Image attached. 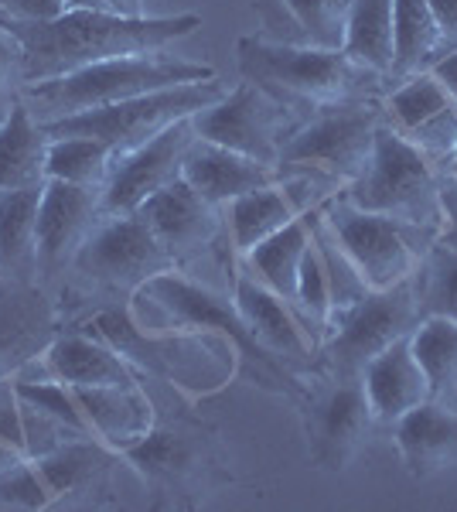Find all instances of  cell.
Masks as SVG:
<instances>
[{
    "label": "cell",
    "mask_w": 457,
    "mask_h": 512,
    "mask_svg": "<svg viewBox=\"0 0 457 512\" xmlns=\"http://www.w3.org/2000/svg\"><path fill=\"white\" fill-rule=\"evenodd\" d=\"M382 123H386V113L379 99L318 106L290 130L280 151V168L318 171L348 188L369 164Z\"/></svg>",
    "instance_id": "8"
},
{
    "label": "cell",
    "mask_w": 457,
    "mask_h": 512,
    "mask_svg": "<svg viewBox=\"0 0 457 512\" xmlns=\"http://www.w3.org/2000/svg\"><path fill=\"white\" fill-rule=\"evenodd\" d=\"M229 89L222 86L219 76L205 82H185V86L157 89V93L123 99L113 106H99V110L76 113L58 123H48V137H93L103 140L116 151V158L134 151L137 144L151 140L157 130L171 127L174 120L195 117L198 110L219 103Z\"/></svg>",
    "instance_id": "11"
},
{
    "label": "cell",
    "mask_w": 457,
    "mask_h": 512,
    "mask_svg": "<svg viewBox=\"0 0 457 512\" xmlns=\"http://www.w3.org/2000/svg\"><path fill=\"white\" fill-rule=\"evenodd\" d=\"M307 246H311V226H307V212H304L301 219L287 222L280 233L263 239L260 246H253V250L246 256H239V260L297 311V277H301V260H304Z\"/></svg>",
    "instance_id": "28"
},
{
    "label": "cell",
    "mask_w": 457,
    "mask_h": 512,
    "mask_svg": "<svg viewBox=\"0 0 457 512\" xmlns=\"http://www.w3.org/2000/svg\"><path fill=\"white\" fill-rule=\"evenodd\" d=\"M181 178L202 198H209L212 205L226 209L232 198L277 185L284 178V171H280V164H263L239 151H229L222 144H212V140L195 137L185 154Z\"/></svg>",
    "instance_id": "22"
},
{
    "label": "cell",
    "mask_w": 457,
    "mask_h": 512,
    "mask_svg": "<svg viewBox=\"0 0 457 512\" xmlns=\"http://www.w3.org/2000/svg\"><path fill=\"white\" fill-rule=\"evenodd\" d=\"M116 151L103 140L93 137H52L48 144V178L69 181V185L99 188L103 192L106 178L113 171Z\"/></svg>",
    "instance_id": "32"
},
{
    "label": "cell",
    "mask_w": 457,
    "mask_h": 512,
    "mask_svg": "<svg viewBox=\"0 0 457 512\" xmlns=\"http://www.w3.org/2000/svg\"><path fill=\"white\" fill-rule=\"evenodd\" d=\"M417 321L420 311L413 277L382 291H365L355 304L331 315L314 373L359 376L365 362L410 335Z\"/></svg>",
    "instance_id": "10"
},
{
    "label": "cell",
    "mask_w": 457,
    "mask_h": 512,
    "mask_svg": "<svg viewBox=\"0 0 457 512\" xmlns=\"http://www.w3.org/2000/svg\"><path fill=\"white\" fill-rule=\"evenodd\" d=\"M21 458H28V454H21L11 441H7V437H0V472L11 468V465H18Z\"/></svg>",
    "instance_id": "42"
},
{
    "label": "cell",
    "mask_w": 457,
    "mask_h": 512,
    "mask_svg": "<svg viewBox=\"0 0 457 512\" xmlns=\"http://www.w3.org/2000/svg\"><path fill=\"white\" fill-rule=\"evenodd\" d=\"M103 216L106 212L99 188L45 178L35 222V267L41 274L72 267V256H76V250L86 243V236L93 233V226Z\"/></svg>",
    "instance_id": "18"
},
{
    "label": "cell",
    "mask_w": 457,
    "mask_h": 512,
    "mask_svg": "<svg viewBox=\"0 0 457 512\" xmlns=\"http://www.w3.org/2000/svg\"><path fill=\"white\" fill-rule=\"evenodd\" d=\"M45 376L65 386H140V373L93 332L55 335L45 355Z\"/></svg>",
    "instance_id": "24"
},
{
    "label": "cell",
    "mask_w": 457,
    "mask_h": 512,
    "mask_svg": "<svg viewBox=\"0 0 457 512\" xmlns=\"http://www.w3.org/2000/svg\"><path fill=\"white\" fill-rule=\"evenodd\" d=\"M297 400L314 465L324 472H345L376 427L362 376L314 373V383L304 386Z\"/></svg>",
    "instance_id": "13"
},
{
    "label": "cell",
    "mask_w": 457,
    "mask_h": 512,
    "mask_svg": "<svg viewBox=\"0 0 457 512\" xmlns=\"http://www.w3.org/2000/svg\"><path fill=\"white\" fill-rule=\"evenodd\" d=\"M232 301L243 315L246 328L260 338L267 349L294 373V369H318L321 345L307 332V325L297 318V311L280 297L273 287L263 284L253 270L232 253Z\"/></svg>",
    "instance_id": "17"
},
{
    "label": "cell",
    "mask_w": 457,
    "mask_h": 512,
    "mask_svg": "<svg viewBox=\"0 0 457 512\" xmlns=\"http://www.w3.org/2000/svg\"><path fill=\"white\" fill-rule=\"evenodd\" d=\"M0 509H21V512L52 509L48 489L31 458H21L18 465L0 472Z\"/></svg>",
    "instance_id": "35"
},
{
    "label": "cell",
    "mask_w": 457,
    "mask_h": 512,
    "mask_svg": "<svg viewBox=\"0 0 457 512\" xmlns=\"http://www.w3.org/2000/svg\"><path fill=\"white\" fill-rule=\"evenodd\" d=\"M130 315L147 332H215L229 338L260 386L287 393L294 400L304 393V383H297V376L246 328L243 315L236 311V301L212 291L209 284L191 280L178 267L147 280L130 297Z\"/></svg>",
    "instance_id": "2"
},
{
    "label": "cell",
    "mask_w": 457,
    "mask_h": 512,
    "mask_svg": "<svg viewBox=\"0 0 457 512\" xmlns=\"http://www.w3.org/2000/svg\"><path fill=\"white\" fill-rule=\"evenodd\" d=\"M430 11L447 41H457V0H430Z\"/></svg>",
    "instance_id": "40"
},
{
    "label": "cell",
    "mask_w": 457,
    "mask_h": 512,
    "mask_svg": "<svg viewBox=\"0 0 457 512\" xmlns=\"http://www.w3.org/2000/svg\"><path fill=\"white\" fill-rule=\"evenodd\" d=\"M24 86V48L21 41L0 24V96H7L14 86Z\"/></svg>",
    "instance_id": "36"
},
{
    "label": "cell",
    "mask_w": 457,
    "mask_h": 512,
    "mask_svg": "<svg viewBox=\"0 0 457 512\" xmlns=\"http://www.w3.org/2000/svg\"><path fill=\"white\" fill-rule=\"evenodd\" d=\"M389 431L413 482L457 472V403L427 400L403 414Z\"/></svg>",
    "instance_id": "21"
},
{
    "label": "cell",
    "mask_w": 457,
    "mask_h": 512,
    "mask_svg": "<svg viewBox=\"0 0 457 512\" xmlns=\"http://www.w3.org/2000/svg\"><path fill=\"white\" fill-rule=\"evenodd\" d=\"M55 342V315L45 294L21 280H0V383H11Z\"/></svg>",
    "instance_id": "20"
},
{
    "label": "cell",
    "mask_w": 457,
    "mask_h": 512,
    "mask_svg": "<svg viewBox=\"0 0 457 512\" xmlns=\"http://www.w3.org/2000/svg\"><path fill=\"white\" fill-rule=\"evenodd\" d=\"M11 21H52L69 11L65 0H0Z\"/></svg>",
    "instance_id": "37"
},
{
    "label": "cell",
    "mask_w": 457,
    "mask_h": 512,
    "mask_svg": "<svg viewBox=\"0 0 457 512\" xmlns=\"http://www.w3.org/2000/svg\"><path fill=\"white\" fill-rule=\"evenodd\" d=\"M239 76L263 86L304 117L318 106L382 99L389 79L352 62L345 52L314 45H277L260 35L239 38Z\"/></svg>",
    "instance_id": "3"
},
{
    "label": "cell",
    "mask_w": 457,
    "mask_h": 512,
    "mask_svg": "<svg viewBox=\"0 0 457 512\" xmlns=\"http://www.w3.org/2000/svg\"><path fill=\"white\" fill-rule=\"evenodd\" d=\"M72 393H76L96 441L110 444L120 454L144 441L157 420L144 386H72Z\"/></svg>",
    "instance_id": "25"
},
{
    "label": "cell",
    "mask_w": 457,
    "mask_h": 512,
    "mask_svg": "<svg viewBox=\"0 0 457 512\" xmlns=\"http://www.w3.org/2000/svg\"><path fill=\"white\" fill-rule=\"evenodd\" d=\"M284 7L290 11V21L297 24L301 45L342 52L352 0H284Z\"/></svg>",
    "instance_id": "34"
},
{
    "label": "cell",
    "mask_w": 457,
    "mask_h": 512,
    "mask_svg": "<svg viewBox=\"0 0 457 512\" xmlns=\"http://www.w3.org/2000/svg\"><path fill=\"white\" fill-rule=\"evenodd\" d=\"M417 311L420 318H451L457 321V243L440 236L427 253H423L417 274Z\"/></svg>",
    "instance_id": "31"
},
{
    "label": "cell",
    "mask_w": 457,
    "mask_h": 512,
    "mask_svg": "<svg viewBox=\"0 0 457 512\" xmlns=\"http://www.w3.org/2000/svg\"><path fill=\"white\" fill-rule=\"evenodd\" d=\"M215 79V69L205 62H191L181 55L164 52L151 55H123V59H106L86 69L65 72L55 79L24 82L21 103L31 110L41 127L58 123L76 113L99 110V106H113L123 99H137L157 89L185 86V82H205Z\"/></svg>",
    "instance_id": "4"
},
{
    "label": "cell",
    "mask_w": 457,
    "mask_h": 512,
    "mask_svg": "<svg viewBox=\"0 0 457 512\" xmlns=\"http://www.w3.org/2000/svg\"><path fill=\"white\" fill-rule=\"evenodd\" d=\"M297 123L301 117H294L290 106L249 79L229 89L219 103L205 106L191 117L195 137L212 140V144H222L263 164H280L284 140Z\"/></svg>",
    "instance_id": "14"
},
{
    "label": "cell",
    "mask_w": 457,
    "mask_h": 512,
    "mask_svg": "<svg viewBox=\"0 0 457 512\" xmlns=\"http://www.w3.org/2000/svg\"><path fill=\"white\" fill-rule=\"evenodd\" d=\"M359 209L444 233V168L382 123L365 171L345 188Z\"/></svg>",
    "instance_id": "7"
},
{
    "label": "cell",
    "mask_w": 457,
    "mask_h": 512,
    "mask_svg": "<svg viewBox=\"0 0 457 512\" xmlns=\"http://www.w3.org/2000/svg\"><path fill=\"white\" fill-rule=\"evenodd\" d=\"M48 144H52L48 130L18 99L11 113L0 120V192L45 185Z\"/></svg>",
    "instance_id": "26"
},
{
    "label": "cell",
    "mask_w": 457,
    "mask_h": 512,
    "mask_svg": "<svg viewBox=\"0 0 457 512\" xmlns=\"http://www.w3.org/2000/svg\"><path fill=\"white\" fill-rule=\"evenodd\" d=\"M359 376L365 386L369 410L376 417V427H393L413 407L434 400L427 376H423L417 355H413L410 335L393 342L389 349H382L376 359L365 362Z\"/></svg>",
    "instance_id": "23"
},
{
    "label": "cell",
    "mask_w": 457,
    "mask_h": 512,
    "mask_svg": "<svg viewBox=\"0 0 457 512\" xmlns=\"http://www.w3.org/2000/svg\"><path fill=\"white\" fill-rule=\"evenodd\" d=\"M444 175L457 185V147H454V154H451V158H447V164H444Z\"/></svg>",
    "instance_id": "43"
},
{
    "label": "cell",
    "mask_w": 457,
    "mask_h": 512,
    "mask_svg": "<svg viewBox=\"0 0 457 512\" xmlns=\"http://www.w3.org/2000/svg\"><path fill=\"white\" fill-rule=\"evenodd\" d=\"M379 103L389 127L444 168L457 147V99L430 72H417L389 82Z\"/></svg>",
    "instance_id": "16"
},
{
    "label": "cell",
    "mask_w": 457,
    "mask_h": 512,
    "mask_svg": "<svg viewBox=\"0 0 457 512\" xmlns=\"http://www.w3.org/2000/svg\"><path fill=\"white\" fill-rule=\"evenodd\" d=\"M447 239L457 243V185L444 175V233Z\"/></svg>",
    "instance_id": "41"
},
{
    "label": "cell",
    "mask_w": 457,
    "mask_h": 512,
    "mask_svg": "<svg viewBox=\"0 0 457 512\" xmlns=\"http://www.w3.org/2000/svg\"><path fill=\"white\" fill-rule=\"evenodd\" d=\"M191 140H195V127H191V117H185L174 120L171 127L157 130L151 140L137 144L134 151L120 154L103 185L106 216H130L151 195L168 188L171 181H178Z\"/></svg>",
    "instance_id": "15"
},
{
    "label": "cell",
    "mask_w": 457,
    "mask_h": 512,
    "mask_svg": "<svg viewBox=\"0 0 457 512\" xmlns=\"http://www.w3.org/2000/svg\"><path fill=\"white\" fill-rule=\"evenodd\" d=\"M430 76H434L440 86H444L447 93L457 99V41H451V48H447V52L434 62Z\"/></svg>",
    "instance_id": "38"
},
{
    "label": "cell",
    "mask_w": 457,
    "mask_h": 512,
    "mask_svg": "<svg viewBox=\"0 0 457 512\" xmlns=\"http://www.w3.org/2000/svg\"><path fill=\"white\" fill-rule=\"evenodd\" d=\"M454 403H457V396H454Z\"/></svg>",
    "instance_id": "44"
},
{
    "label": "cell",
    "mask_w": 457,
    "mask_h": 512,
    "mask_svg": "<svg viewBox=\"0 0 457 512\" xmlns=\"http://www.w3.org/2000/svg\"><path fill=\"white\" fill-rule=\"evenodd\" d=\"M41 185L0 192V263L11 270L35 267V222Z\"/></svg>",
    "instance_id": "33"
},
{
    "label": "cell",
    "mask_w": 457,
    "mask_h": 512,
    "mask_svg": "<svg viewBox=\"0 0 457 512\" xmlns=\"http://www.w3.org/2000/svg\"><path fill=\"white\" fill-rule=\"evenodd\" d=\"M321 216L331 226V233L338 236L348 260L355 263L359 277L369 284V291L410 280L417 274L423 253L440 239L437 229L359 209L348 202L345 192L328 198L321 205Z\"/></svg>",
    "instance_id": "9"
},
{
    "label": "cell",
    "mask_w": 457,
    "mask_h": 512,
    "mask_svg": "<svg viewBox=\"0 0 457 512\" xmlns=\"http://www.w3.org/2000/svg\"><path fill=\"white\" fill-rule=\"evenodd\" d=\"M123 461L137 468L157 506H202L232 482L215 434L191 420H154L144 441L123 451Z\"/></svg>",
    "instance_id": "6"
},
{
    "label": "cell",
    "mask_w": 457,
    "mask_h": 512,
    "mask_svg": "<svg viewBox=\"0 0 457 512\" xmlns=\"http://www.w3.org/2000/svg\"><path fill=\"white\" fill-rule=\"evenodd\" d=\"M342 52L389 79L393 69V0H352Z\"/></svg>",
    "instance_id": "29"
},
{
    "label": "cell",
    "mask_w": 457,
    "mask_h": 512,
    "mask_svg": "<svg viewBox=\"0 0 457 512\" xmlns=\"http://www.w3.org/2000/svg\"><path fill=\"white\" fill-rule=\"evenodd\" d=\"M72 7H86V11H116V14H144V0H65Z\"/></svg>",
    "instance_id": "39"
},
{
    "label": "cell",
    "mask_w": 457,
    "mask_h": 512,
    "mask_svg": "<svg viewBox=\"0 0 457 512\" xmlns=\"http://www.w3.org/2000/svg\"><path fill=\"white\" fill-rule=\"evenodd\" d=\"M86 332L113 345L137 373L157 376L188 393H215L236 373V345L215 332H147L130 308H103L89 318Z\"/></svg>",
    "instance_id": "5"
},
{
    "label": "cell",
    "mask_w": 457,
    "mask_h": 512,
    "mask_svg": "<svg viewBox=\"0 0 457 512\" xmlns=\"http://www.w3.org/2000/svg\"><path fill=\"white\" fill-rule=\"evenodd\" d=\"M174 256L140 212L103 216L72 256V270L106 294L134 297L151 277L174 270Z\"/></svg>",
    "instance_id": "12"
},
{
    "label": "cell",
    "mask_w": 457,
    "mask_h": 512,
    "mask_svg": "<svg viewBox=\"0 0 457 512\" xmlns=\"http://www.w3.org/2000/svg\"><path fill=\"white\" fill-rule=\"evenodd\" d=\"M451 48L430 11V0H393V69L389 82L417 72H430L440 55Z\"/></svg>",
    "instance_id": "27"
},
{
    "label": "cell",
    "mask_w": 457,
    "mask_h": 512,
    "mask_svg": "<svg viewBox=\"0 0 457 512\" xmlns=\"http://www.w3.org/2000/svg\"><path fill=\"white\" fill-rule=\"evenodd\" d=\"M137 212L147 219V226L154 229V236L161 239L178 267L209 253L226 236V212L198 195L185 178L151 195Z\"/></svg>",
    "instance_id": "19"
},
{
    "label": "cell",
    "mask_w": 457,
    "mask_h": 512,
    "mask_svg": "<svg viewBox=\"0 0 457 512\" xmlns=\"http://www.w3.org/2000/svg\"><path fill=\"white\" fill-rule=\"evenodd\" d=\"M7 24L24 48V82L55 79L86 65L123 59V55L164 52L174 41L195 35L202 28L198 14H174V18H151V14H116V11H86L72 7L52 21H0Z\"/></svg>",
    "instance_id": "1"
},
{
    "label": "cell",
    "mask_w": 457,
    "mask_h": 512,
    "mask_svg": "<svg viewBox=\"0 0 457 512\" xmlns=\"http://www.w3.org/2000/svg\"><path fill=\"white\" fill-rule=\"evenodd\" d=\"M413 355L430 383V396L454 403L457 396V321L420 318L410 332Z\"/></svg>",
    "instance_id": "30"
}]
</instances>
